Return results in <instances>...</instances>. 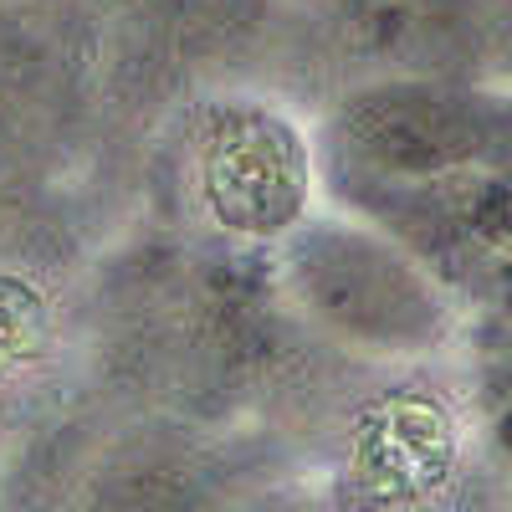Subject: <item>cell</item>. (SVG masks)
<instances>
[{"label": "cell", "instance_id": "1", "mask_svg": "<svg viewBox=\"0 0 512 512\" xmlns=\"http://www.w3.org/2000/svg\"><path fill=\"white\" fill-rule=\"evenodd\" d=\"M282 277L318 328L359 349L410 354L446 333V303L410 256L374 231L303 226L287 241Z\"/></svg>", "mask_w": 512, "mask_h": 512}, {"label": "cell", "instance_id": "2", "mask_svg": "<svg viewBox=\"0 0 512 512\" xmlns=\"http://www.w3.org/2000/svg\"><path fill=\"white\" fill-rule=\"evenodd\" d=\"M333 139L374 195L477 175L492 154L497 123L477 98H461L436 82H374L349 93L333 113Z\"/></svg>", "mask_w": 512, "mask_h": 512}, {"label": "cell", "instance_id": "3", "mask_svg": "<svg viewBox=\"0 0 512 512\" xmlns=\"http://www.w3.org/2000/svg\"><path fill=\"white\" fill-rule=\"evenodd\" d=\"M308 190V159L272 113H226L205 144L210 210L236 231H277L297 221Z\"/></svg>", "mask_w": 512, "mask_h": 512}, {"label": "cell", "instance_id": "4", "mask_svg": "<svg viewBox=\"0 0 512 512\" xmlns=\"http://www.w3.org/2000/svg\"><path fill=\"white\" fill-rule=\"evenodd\" d=\"M472 16H477V0H349L354 47L425 72L461 52Z\"/></svg>", "mask_w": 512, "mask_h": 512}]
</instances>
